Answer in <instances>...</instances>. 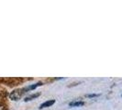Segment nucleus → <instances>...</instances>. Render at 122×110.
<instances>
[{"label":"nucleus","mask_w":122,"mask_h":110,"mask_svg":"<svg viewBox=\"0 0 122 110\" xmlns=\"http://www.w3.org/2000/svg\"><path fill=\"white\" fill-rule=\"evenodd\" d=\"M22 91H20V90H15V91L11 92V94L9 95V97L11 98L12 100H18L19 98L21 97V95H22Z\"/></svg>","instance_id":"1"},{"label":"nucleus","mask_w":122,"mask_h":110,"mask_svg":"<svg viewBox=\"0 0 122 110\" xmlns=\"http://www.w3.org/2000/svg\"><path fill=\"white\" fill-rule=\"evenodd\" d=\"M42 85V83H37V84H35V85H32L30 86H29V87H27L25 90H33V89H35L36 87H38V86H40V85Z\"/></svg>","instance_id":"4"},{"label":"nucleus","mask_w":122,"mask_h":110,"mask_svg":"<svg viewBox=\"0 0 122 110\" xmlns=\"http://www.w3.org/2000/svg\"><path fill=\"white\" fill-rule=\"evenodd\" d=\"M84 105V102H72V103H70L69 105L70 106H81V105Z\"/></svg>","instance_id":"5"},{"label":"nucleus","mask_w":122,"mask_h":110,"mask_svg":"<svg viewBox=\"0 0 122 110\" xmlns=\"http://www.w3.org/2000/svg\"><path fill=\"white\" fill-rule=\"evenodd\" d=\"M55 103L54 100H49V101H46V102H44L41 105V106H40V108L41 109V108H46V107H49L51 105H52Z\"/></svg>","instance_id":"2"},{"label":"nucleus","mask_w":122,"mask_h":110,"mask_svg":"<svg viewBox=\"0 0 122 110\" xmlns=\"http://www.w3.org/2000/svg\"><path fill=\"white\" fill-rule=\"evenodd\" d=\"M40 95H41L40 93H37V94H33V95H29V96H27V97H26L25 101H30V100H32V99H34V98L38 97Z\"/></svg>","instance_id":"3"},{"label":"nucleus","mask_w":122,"mask_h":110,"mask_svg":"<svg viewBox=\"0 0 122 110\" xmlns=\"http://www.w3.org/2000/svg\"><path fill=\"white\" fill-rule=\"evenodd\" d=\"M99 95H97V94H92V95H88L87 96L88 97H96V96H98Z\"/></svg>","instance_id":"6"}]
</instances>
